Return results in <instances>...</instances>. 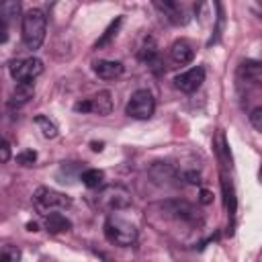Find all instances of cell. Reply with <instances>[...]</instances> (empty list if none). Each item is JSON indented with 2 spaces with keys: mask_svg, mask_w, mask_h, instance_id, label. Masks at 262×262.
<instances>
[{
  "mask_svg": "<svg viewBox=\"0 0 262 262\" xmlns=\"http://www.w3.org/2000/svg\"><path fill=\"white\" fill-rule=\"evenodd\" d=\"M121 23H123V16H117V18H115V20H113V23H111V25L106 27L104 35H102V37H100V39L96 41V45H94V47L98 49V47H104V45H108V43H111V39H113V37L117 35V31H119Z\"/></svg>",
  "mask_w": 262,
  "mask_h": 262,
  "instance_id": "cell-19",
  "label": "cell"
},
{
  "mask_svg": "<svg viewBox=\"0 0 262 262\" xmlns=\"http://www.w3.org/2000/svg\"><path fill=\"white\" fill-rule=\"evenodd\" d=\"M104 235L111 244L115 246H121V248H127V246H133L135 239H137V229L133 223L117 217V215H111L106 221H104Z\"/></svg>",
  "mask_w": 262,
  "mask_h": 262,
  "instance_id": "cell-3",
  "label": "cell"
},
{
  "mask_svg": "<svg viewBox=\"0 0 262 262\" xmlns=\"http://www.w3.org/2000/svg\"><path fill=\"white\" fill-rule=\"evenodd\" d=\"M156 111V100L151 96L149 90H135L125 106V113L131 117V119H139V121H147Z\"/></svg>",
  "mask_w": 262,
  "mask_h": 262,
  "instance_id": "cell-4",
  "label": "cell"
},
{
  "mask_svg": "<svg viewBox=\"0 0 262 262\" xmlns=\"http://www.w3.org/2000/svg\"><path fill=\"white\" fill-rule=\"evenodd\" d=\"M237 76L248 84H262V61H242V66L237 68Z\"/></svg>",
  "mask_w": 262,
  "mask_h": 262,
  "instance_id": "cell-12",
  "label": "cell"
},
{
  "mask_svg": "<svg viewBox=\"0 0 262 262\" xmlns=\"http://www.w3.org/2000/svg\"><path fill=\"white\" fill-rule=\"evenodd\" d=\"M0 149H2V162H8V160H10V145H8L6 139L2 141V147H0Z\"/></svg>",
  "mask_w": 262,
  "mask_h": 262,
  "instance_id": "cell-24",
  "label": "cell"
},
{
  "mask_svg": "<svg viewBox=\"0 0 262 262\" xmlns=\"http://www.w3.org/2000/svg\"><path fill=\"white\" fill-rule=\"evenodd\" d=\"M20 33H23V43L27 45V49H39L45 41V33H47V18L41 10H29L23 16L20 23Z\"/></svg>",
  "mask_w": 262,
  "mask_h": 262,
  "instance_id": "cell-1",
  "label": "cell"
},
{
  "mask_svg": "<svg viewBox=\"0 0 262 262\" xmlns=\"http://www.w3.org/2000/svg\"><path fill=\"white\" fill-rule=\"evenodd\" d=\"M27 229L29 231H37V223H27Z\"/></svg>",
  "mask_w": 262,
  "mask_h": 262,
  "instance_id": "cell-27",
  "label": "cell"
},
{
  "mask_svg": "<svg viewBox=\"0 0 262 262\" xmlns=\"http://www.w3.org/2000/svg\"><path fill=\"white\" fill-rule=\"evenodd\" d=\"M35 199V205L43 211H53V209H66L72 205V199L63 192H57L53 188H47V186H39L33 194Z\"/></svg>",
  "mask_w": 262,
  "mask_h": 262,
  "instance_id": "cell-7",
  "label": "cell"
},
{
  "mask_svg": "<svg viewBox=\"0 0 262 262\" xmlns=\"http://www.w3.org/2000/svg\"><path fill=\"white\" fill-rule=\"evenodd\" d=\"M35 94V84L33 82H16L14 86V92H12V98H10V104L14 106H20L25 102H29Z\"/></svg>",
  "mask_w": 262,
  "mask_h": 262,
  "instance_id": "cell-14",
  "label": "cell"
},
{
  "mask_svg": "<svg viewBox=\"0 0 262 262\" xmlns=\"http://www.w3.org/2000/svg\"><path fill=\"white\" fill-rule=\"evenodd\" d=\"M211 201H213V194H211L209 190H201V203H203V205H209Z\"/></svg>",
  "mask_w": 262,
  "mask_h": 262,
  "instance_id": "cell-25",
  "label": "cell"
},
{
  "mask_svg": "<svg viewBox=\"0 0 262 262\" xmlns=\"http://www.w3.org/2000/svg\"><path fill=\"white\" fill-rule=\"evenodd\" d=\"M154 6H156L158 10H162V12L168 16L170 23H174V25H184V23H186V18L182 16V6H180L178 2L164 0V2H154Z\"/></svg>",
  "mask_w": 262,
  "mask_h": 262,
  "instance_id": "cell-13",
  "label": "cell"
},
{
  "mask_svg": "<svg viewBox=\"0 0 262 262\" xmlns=\"http://www.w3.org/2000/svg\"><path fill=\"white\" fill-rule=\"evenodd\" d=\"M92 203H94V207H98L106 213H113L119 209H127L131 205V192L121 184H108V186L98 188Z\"/></svg>",
  "mask_w": 262,
  "mask_h": 262,
  "instance_id": "cell-2",
  "label": "cell"
},
{
  "mask_svg": "<svg viewBox=\"0 0 262 262\" xmlns=\"http://www.w3.org/2000/svg\"><path fill=\"white\" fill-rule=\"evenodd\" d=\"M74 111H76V113H94V115L106 117V115H111V111H113V96H111L108 90H102V92L94 94L92 98L78 100V102L74 104Z\"/></svg>",
  "mask_w": 262,
  "mask_h": 262,
  "instance_id": "cell-6",
  "label": "cell"
},
{
  "mask_svg": "<svg viewBox=\"0 0 262 262\" xmlns=\"http://www.w3.org/2000/svg\"><path fill=\"white\" fill-rule=\"evenodd\" d=\"M8 72L16 82H33L37 76L43 74V61L37 57L12 59L8 63Z\"/></svg>",
  "mask_w": 262,
  "mask_h": 262,
  "instance_id": "cell-5",
  "label": "cell"
},
{
  "mask_svg": "<svg viewBox=\"0 0 262 262\" xmlns=\"http://www.w3.org/2000/svg\"><path fill=\"white\" fill-rule=\"evenodd\" d=\"M170 57H172V61L178 63V66L190 63L192 57H194V47H192V43L186 41V39H176V41L172 43V47H170Z\"/></svg>",
  "mask_w": 262,
  "mask_h": 262,
  "instance_id": "cell-10",
  "label": "cell"
},
{
  "mask_svg": "<svg viewBox=\"0 0 262 262\" xmlns=\"http://www.w3.org/2000/svg\"><path fill=\"white\" fill-rule=\"evenodd\" d=\"M164 209L178 221H184V223H201L203 217L199 213V209H194L190 203L186 201H168L164 205Z\"/></svg>",
  "mask_w": 262,
  "mask_h": 262,
  "instance_id": "cell-9",
  "label": "cell"
},
{
  "mask_svg": "<svg viewBox=\"0 0 262 262\" xmlns=\"http://www.w3.org/2000/svg\"><path fill=\"white\" fill-rule=\"evenodd\" d=\"M80 180L84 182V186L88 188H100L102 186V180H104V172L98 170V168H90V170H84Z\"/></svg>",
  "mask_w": 262,
  "mask_h": 262,
  "instance_id": "cell-16",
  "label": "cell"
},
{
  "mask_svg": "<svg viewBox=\"0 0 262 262\" xmlns=\"http://www.w3.org/2000/svg\"><path fill=\"white\" fill-rule=\"evenodd\" d=\"M35 160H37V154H35L33 149H25V151H20V154L16 156V162H18L20 166H33Z\"/></svg>",
  "mask_w": 262,
  "mask_h": 262,
  "instance_id": "cell-22",
  "label": "cell"
},
{
  "mask_svg": "<svg viewBox=\"0 0 262 262\" xmlns=\"http://www.w3.org/2000/svg\"><path fill=\"white\" fill-rule=\"evenodd\" d=\"M250 123H252V127H254L256 131L262 133V106H258V108L252 111V115H250Z\"/></svg>",
  "mask_w": 262,
  "mask_h": 262,
  "instance_id": "cell-23",
  "label": "cell"
},
{
  "mask_svg": "<svg viewBox=\"0 0 262 262\" xmlns=\"http://www.w3.org/2000/svg\"><path fill=\"white\" fill-rule=\"evenodd\" d=\"M0 262H20V250L16 246H4Z\"/></svg>",
  "mask_w": 262,
  "mask_h": 262,
  "instance_id": "cell-21",
  "label": "cell"
},
{
  "mask_svg": "<svg viewBox=\"0 0 262 262\" xmlns=\"http://www.w3.org/2000/svg\"><path fill=\"white\" fill-rule=\"evenodd\" d=\"M18 10H20V4H18V2H4V4L0 6V16H2L0 20L8 23V18H10V16H16Z\"/></svg>",
  "mask_w": 262,
  "mask_h": 262,
  "instance_id": "cell-20",
  "label": "cell"
},
{
  "mask_svg": "<svg viewBox=\"0 0 262 262\" xmlns=\"http://www.w3.org/2000/svg\"><path fill=\"white\" fill-rule=\"evenodd\" d=\"M221 180H223L221 186H223V194H225V207H227L229 215L233 217V215H235V209H237V201H235V194H233V186H231V182L227 180V176H223Z\"/></svg>",
  "mask_w": 262,
  "mask_h": 262,
  "instance_id": "cell-18",
  "label": "cell"
},
{
  "mask_svg": "<svg viewBox=\"0 0 262 262\" xmlns=\"http://www.w3.org/2000/svg\"><path fill=\"white\" fill-rule=\"evenodd\" d=\"M45 227L49 233H61V231L72 229V221L61 213H49L45 217Z\"/></svg>",
  "mask_w": 262,
  "mask_h": 262,
  "instance_id": "cell-15",
  "label": "cell"
},
{
  "mask_svg": "<svg viewBox=\"0 0 262 262\" xmlns=\"http://www.w3.org/2000/svg\"><path fill=\"white\" fill-rule=\"evenodd\" d=\"M92 149H94V151H100V149H102V143H96V141H92Z\"/></svg>",
  "mask_w": 262,
  "mask_h": 262,
  "instance_id": "cell-26",
  "label": "cell"
},
{
  "mask_svg": "<svg viewBox=\"0 0 262 262\" xmlns=\"http://www.w3.org/2000/svg\"><path fill=\"white\" fill-rule=\"evenodd\" d=\"M92 70L100 80H117L123 74V63L113 61V59H98V61H94Z\"/></svg>",
  "mask_w": 262,
  "mask_h": 262,
  "instance_id": "cell-11",
  "label": "cell"
},
{
  "mask_svg": "<svg viewBox=\"0 0 262 262\" xmlns=\"http://www.w3.org/2000/svg\"><path fill=\"white\" fill-rule=\"evenodd\" d=\"M35 125L41 129L43 137H47V139H53V137L57 135V125H55L53 121H49L45 115H37V117H35Z\"/></svg>",
  "mask_w": 262,
  "mask_h": 262,
  "instance_id": "cell-17",
  "label": "cell"
},
{
  "mask_svg": "<svg viewBox=\"0 0 262 262\" xmlns=\"http://www.w3.org/2000/svg\"><path fill=\"white\" fill-rule=\"evenodd\" d=\"M203 82H205V68L203 66H194V68H190V70H186L174 78V86L184 94L196 92Z\"/></svg>",
  "mask_w": 262,
  "mask_h": 262,
  "instance_id": "cell-8",
  "label": "cell"
}]
</instances>
